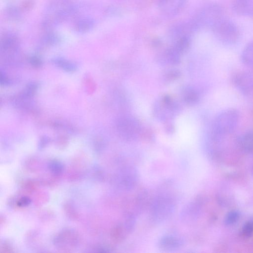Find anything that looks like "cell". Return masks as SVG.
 Returning <instances> with one entry per match:
<instances>
[{"mask_svg":"<svg viewBox=\"0 0 253 253\" xmlns=\"http://www.w3.org/2000/svg\"><path fill=\"white\" fill-rule=\"evenodd\" d=\"M239 112L234 108L222 110L215 117L213 124V131L216 137H221L231 133L238 125Z\"/></svg>","mask_w":253,"mask_h":253,"instance_id":"1","label":"cell"},{"mask_svg":"<svg viewBox=\"0 0 253 253\" xmlns=\"http://www.w3.org/2000/svg\"><path fill=\"white\" fill-rule=\"evenodd\" d=\"M232 9L239 16H253V0H234Z\"/></svg>","mask_w":253,"mask_h":253,"instance_id":"5","label":"cell"},{"mask_svg":"<svg viewBox=\"0 0 253 253\" xmlns=\"http://www.w3.org/2000/svg\"><path fill=\"white\" fill-rule=\"evenodd\" d=\"M217 39L226 46L236 44L240 39V32L237 26L232 21L223 18L212 28Z\"/></svg>","mask_w":253,"mask_h":253,"instance_id":"2","label":"cell"},{"mask_svg":"<svg viewBox=\"0 0 253 253\" xmlns=\"http://www.w3.org/2000/svg\"><path fill=\"white\" fill-rule=\"evenodd\" d=\"M50 167L51 171L56 174L61 173L63 170L62 165L57 161L52 162Z\"/></svg>","mask_w":253,"mask_h":253,"instance_id":"16","label":"cell"},{"mask_svg":"<svg viewBox=\"0 0 253 253\" xmlns=\"http://www.w3.org/2000/svg\"><path fill=\"white\" fill-rule=\"evenodd\" d=\"M232 82L236 88L246 96L253 94V74L249 72L239 71L235 73Z\"/></svg>","mask_w":253,"mask_h":253,"instance_id":"3","label":"cell"},{"mask_svg":"<svg viewBox=\"0 0 253 253\" xmlns=\"http://www.w3.org/2000/svg\"><path fill=\"white\" fill-rule=\"evenodd\" d=\"M184 100L189 105H194L199 100L198 93L192 88H187L183 93Z\"/></svg>","mask_w":253,"mask_h":253,"instance_id":"10","label":"cell"},{"mask_svg":"<svg viewBox=\"0 0 253 253\" xmlns=\"http://www.w3.org/2000/svg\"><path fill=\"white\" fill-rule=\"evenodd\" d=\"M189 44V41L188 39L184 37L178 41L176 50L179 53H184L188 49Z\"/></svg>","mask_w":253,"mask_h":253,"instance_id":"14","label":"cell"},{"mask_svg":"<svg viewBox=\"0 0 253 253\" xmlns=\"http://www.w3.org/2000/svg\"><path fill=\"white\" fill-rule=\"evenodd\" d=\"M241 59L245 66L253 69V40L249 42L244 48Z\"/></svg>","mask_w":253,"mask_h":253,"instance_id":"7","label":"cell"},{"mask_svg":"<svg viewBox=\"0 0 253 253\" xmlns=\"http://www.w3.org/2000/svg\"><path fill=\"white\" fill-rule=\"evenodd\" d=\"M182 240L176 236H167L162 238L160 241V246L165 250H174L182 246Z\"/></svg>","mask_w":253,"mask_h":253,"instance_id":"8","label":"cell"},{"mask_svg":"<svg viewBox=\"0 0 253 253\" xmlns=\"http://www.w3.org/2000/svg\"><path fill=\"white\" fill-rule=\"evenodd\" d=\"M242 235L245 237H249L253 234V220L246 222L243 225L242 230Z\"/></svg>","mask_w":253,"mask_h":253,"instance_id":"12","label":"cell"},{"mask_svg":"<svg viewBox=\"0 0 253 253\" xmlns=\"http://www.w3.org/2000/svg\"><path fill=\"white\" fill-rule=\"evenodd\" d=\"M95 26V22L91 19H83L78 21L75 26L76 32L85 33L92 30Z\"/></svg>","mask_w":253,"mask_h":253,"instance_id":"9","label":"cell"},{"mask_svg":"<svg viewBox=\"0 0 253 253\" xmlns=\"http://www.w3.org/2000/svg\"></svg>","mask_w":253,"mask_h":253,"instance_id":"18","label":"cell"},{"mask_svg":"<svg viewBox=\"0 0 253 253\" xmlns=\"http://www.w3.org/2000/svg\"><path fill=\"white\" fill-rule=\"evenodd\" d=\"M240 217V213L236 210L228 212L224 219V224L226 225H231L237 222Z\"/></svg>","mask_w":253,"mask_h":253,"instance_id":"11","label":"cell"},{"mask_svg":"<svg viewBox=\"0 0 253 253\" xmlns=\"http://www.w3.org/2000/svg\"><path fill=\"white\" fill-rule=\"evenodd\" d=\"M179 53L176 50H171L167 53V57L169 62L173 64L177 65L180 62Z\"/></svg>","mask_w":253,"mask_h":253,"instance_id":"13","label":"cell"},{"mask_svg":"<svg viewBox=\"0 0 253 253\" xmlns=\"http://www.w3.org/2000/svg\"><path fill=\"white\" fill-rule=\"evenodd\" d=\"M181 75V72L177 70H172L168 71L165 75V78L168 81H175L179 79Z\"/></svg>","mask_w":253,"mask_h":253,"instance_id":"15","label":"cell"},{"mask_svg":"<svg viewBox=\"0 0 253 253\" xmlns=\"http://www.w3.org/2000/svg\"><path fill=\"white\" fill-rule=\"evenodd\" d=\"M118 129L123 137L130 139L134 138L139 134L141 131V126L136 120L125 118L119 121Z\"/></svg>","mask_w":253,"mask_h":253,"instance_id":"4","label":"cell"},{"mask_svg":"<svg viewBox=\"0 0 253 253\" xmlns=\"http://www.w3.org/2000/svg\"><path fill=\"white\" fill-rule=\"evenodd\" d=\"M238 145L240 149L246 153L253 152V132H246L238 139Z\"/></svg>","mask_w":253,"mask_h":253,"instance_id":"6","label":"cell"},{"mask_svg":"<svg viewBox=\"0 0 253 253\" xmlns=\"http://www.w3.org/2000/svg\"><path fill=\"white\" fill-rule=\"evenodd\" d=\"M32 202L31 199L27 196L23 197L19 199L17 205L20 207H25L29 206Z\"/></svg>","mask_w":253,"mask_h":253,"instance_id":"17","label":"cell"}]
</instances>
